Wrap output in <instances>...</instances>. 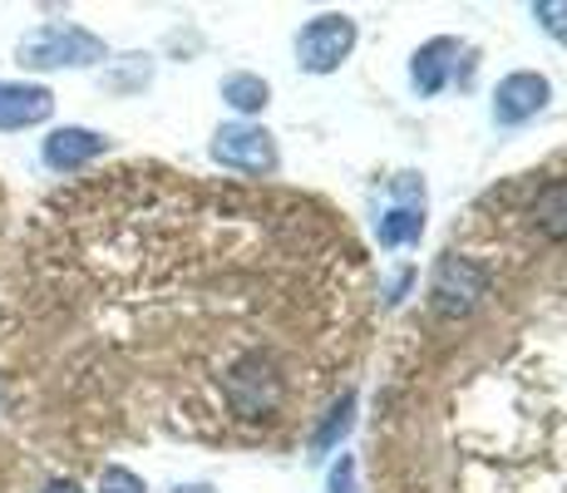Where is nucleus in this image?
<instances>
[{
  "label": "nucleus",
  "mask_w": 567,
  "mask_h": 493,
  "mask_svg": "<svg viewBox=\"0 0 567 493\" xmlns=\"http://www.w3.org/2000/svg\"><path fill=\"white\" fill-rule=\"evenodd\" d=\"M109 144L100 134H90V129H54V134L45 138V163L54 173H74V168H84L90 158H100Z\"/></svg>",
  "instance_id": "6e6552de"
},
{
  "label": "nucleus",
  "mask_w": 567,
  "mask_h": 493,
  "mask_svg": "<svg viewBox=\"0 0 567 493\" xmlns=\"http://www.w3.org/2000/svg\"><path fill=\"white\" fill-rule=\"evenodd\" d=\"M45 493H84V489L74 484V479H50V484H45Z\"/></svg>",
  "instance_id": "dca6fc26"
},
{
  "label": "nucleus",
  "mask_w": 567,
  "mask_h": 493,
  "mask_svg": "<svg viewBox=\"0 0 567 493\" xmlns=\"http://www.w3.org/2000/svg\"><path fill=\"white\" fill-rule=\"evenodd\" d=\"M50 109H54V94L45 84H6L0 80V129L45 124Z\"/></svg>",
  "instance_id": "0eeeda50"
},
{
  "label": "nucleus",
  "mask_w": 567,
  "mask_h": 493,
  "mask_svg": "<svg viewBox=\"0 0 567 493\" xmlns=\"http://www.w3.org/2000/svg\"><path fill=\"white\" fill-rule=\"evenodd\" d=\"M178 493H213V489H207V484H188V489H178Z\"/></svg>",
  "instance_id": "f3484780"
},
{
  "label": "nucleus",
  "mask_w": 567,
  "mask_h": 493,
  "mask_svg": "<svg viewBox=\"0 0 567 493\" xmlns=\"http://www.w3.org/2000/svg\"><path fill=\"white\" fill-rule=\"evenodd\" d=\"M355 50V20L351 16H316L297 35V60L307 74H331Z\"/></svg>",
  "instance_id": "39448f33"
},
{
  "label": "nucleus",
  "mask_w": 567,
  "mask_h": 493,
  "mask_svg": "<svg viewBox=\"0 0 567 493\" xmlns=\"http://www.w3.org/2000/svg\"><path fill=\"white\" fill-rule=\"evenodd\" d=\"M548 94H553V84L543 80V74H533V70L508 74V80H498V94H494V119H498V124H504V129L528 124V119L538 114L543 104H548Z\"/></svg>",
  "instance_id": "423d86ee"
},
{
  "label": "nucleus",
  "mask_w": 567,
  "mask_h": 493,
  "mask_svg": "<svg viewBox=\"0 0 567 493\" xmlns=\"http://www.w3.org/2000/svg\"><path fill=\"white\" fill-rule=\"evenodd\" d=\"M498 203V237H514L523 251L567 247V168L558 173H523L518 188L494 193Z\"/></svg>",
  "instance_id": "f257e3e1"
},
{
  "label": "nucleus",
  "mask_w": 567,
  "mask_h": 493,
  "mask_svg": "<svg viewBox=\"0 0 567 493\" xmlns=\"http://www.w3.org/2000/svg\"><path fill=\"white\" fill-rule=\"evenodd\" d=\"M494 287V271L474 257V251L450 247L434 261V281H430V306L434 316H468Z\"/></svg>",
  "instance_id": "f03ea898"
},
{
  "label": "nucleus",
  "mask_w": 567,
  "mask_h": 493,
  "mask_svg": "<svg viewBox=\"0 0 567 493\" xmlns=\"http://www.w3.org/2000/svg\"><path fill=\"white\" fill-rule=\"evenodd\" d=\"M100 493H144V479L124 464H109L100 474Z\"/></svg>",
  "instance_id": "4468645a"
},
{
  "label": "nucleus",
  "mask_w": 567,
  "mask_h": 493,
  "mask_svg": "<svg viewBox=\"0 0 567 493\" xmlns=\"http://www.w3.org/2000/svg\"><path fill=\"white\" fill-rule=\"evenodd\" d=\"M104 40L80 25H40L35 35L20 40V64L25 70H80V64H100Z\"/></svg>",
  "instance_id": "7ed1b4c3"
},
{
  "label": "nucleus",
  "mask_w": 567,
  "mask_h": 493,
  "mask_svg": "<svg viewBox=\"0 0 567 493\" xmlns=\"http://www.w3.org/2000/svg\"><path fill=\"white\" fill-rule=\"evenodd\" d=\"M223 99L233 109H243V114H257V109H267V80H257V74H227L223 80Z\"/></svg>",
  "instance_id": "9b49d317"
},
{
  "label": "nucleus",
  "mask_w": 567,
  "mask_h": 493,
  "mask_svg": "<svg viewBox=\"0 0 567 493\" xmlns=\"http://www.w3.org/2000/svg\"><path fill=\"white\" fill-rule=\"evenodd\" d=\"M424 233V207H390L380 217V247H410Z\"/></svg>",
  "instance_id": "9d476101"
},
{
  "label": "nucleus",
  "mask_w": 567,
  "mask_h": 493,
  "mask_svg": "<svg viewBox=\"0 0 567 493\" xmlns=\"http://www.w3.org/2000/svg\"><path fill=\"white\" fill-rule=\"evenodd\" d=\"M533 20H538V25L548 30L558 45H567V6H558V0H543V6H533Z\"/></svg>",
  "instance_id": "ddd939ff"
},
{
  "label": "nucleus",
  "mask_w": 567,
  "mask_h": 493,
  "mask_svg": "<svg viewBox=\"0 0 567 493\" xmlns=\"http://www.w3.org/2000/svg\"><path fill=\"white\" fill-rule=\"evenodd\" d=\"M213 158L233 173H247V178L277 173V144H271V134L257 124H223L213 134Z\"/></svg>",
  "instance_id": "20e7f679"
},
{
  "label": "nucleus",
  "mask_w": 567,
  "mask_h": 493,
  "mask_svg": "<svg viewBox=\"0 0 567 493\" xmlns=\"http://www.w3.org/2000/svg\"><path fill=\"white\" fill-rule=\"evenodd\" d=\"M460 54V40H430L420 54H414V64H410V80H414V90L420 94H440L444 90V80H450V60Z\"/></svg>",
  "instance_id": "1a4fd4ad"
},
{
  "label": "nucleus",
  "mask_w": 567,
  "mask_h": 493,
  "mask_svg": "<svg viewBox=\"0 0 567 493\" xmlns=\"http://www.w3.org/2000/svg\"><path fill=\"white\" fill-rule=\"evenodd\" d=\"M331 493H355V459L341 454V464L331 469Z\"/></svg>",
  "instance_id": "2eb2a0df"
},
{
  "label": "nucleus",
  "mask_w": 567,
  "mask_h": 493,
  "mask_svg": "<svg viewBox=\"0 0 567 493\" xmlns=\"http://www.w3.org/2000/svg\"><path fill=\"white\" fill-rule=\"evenodd\" d=\"M351 414H355V390H346L341 400L331 404V414H326V424L311 434V449H316V454H326V449H331V444L341 440L346 430H351Z\"/></svg>",
  "instance_id": "f8f14e48"
}]
</instances>
